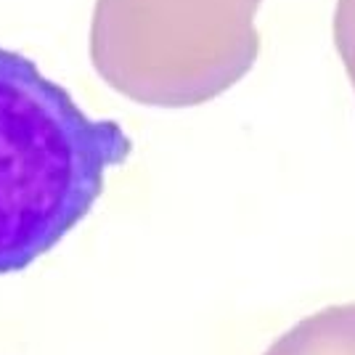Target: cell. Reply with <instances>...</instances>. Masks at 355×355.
I'll use <instances>...</instances> for the list:
<instances>
[{"label": "cell", "instance_id": "7a4b0ae2", "mask_svg": "<svg viewBox=\"0 0 355 355\" xmlns=\"http://www.w3.org/2000/svg\"><path fill=\"white\" fill-rule=\"evenodd\" d=\"M263 0H96L88 53L109 88L141 106L209 104L254 69Z\"/></svg>", "mask_w": 355, "mask_h": 355}, {"label": "cell", "instance_id": "277c9868", "mask_svg": "<svg viewBox=\"0 0 355 355\" xmlns=\"http://www.w3.org/2000/svg\"><path fill=\"white\" fill-rule=\"evenodd\" d=\"M331 35H334V48L340 53L342 67L355 90V0H337L334 19H331Z\"/></svg>", "mask_w": 355, "mask_h": 355}, {"label": "cell", "instance_id": "3957f363", "mask_svg": "<svg viewBox=\"0 0 355 355\" xmlns=\"http://www.w3.org/2000/svg\"><path fill=\"white\" fill-rule=\"evenodd\" d=\"M263 355H355V302L326 305L300 318Z\"/></svg>", "mask_w": 355, "mask_h": 355}, {"label": "cell", "instance_id": "6da1fadb", "mask_svg": "<svg viewBox=\"0 0 355 355\" xmlns=\"http://www.w3.org/2000/svg\"><path fill=\"white\" fill-rule=\"evenodd\" d=\"M130 154L117 119L90 117L30 56L0 45V276L56 250Z\"/></svg>", "mask_w": 355, "mask_h": 355}]
</instances>
